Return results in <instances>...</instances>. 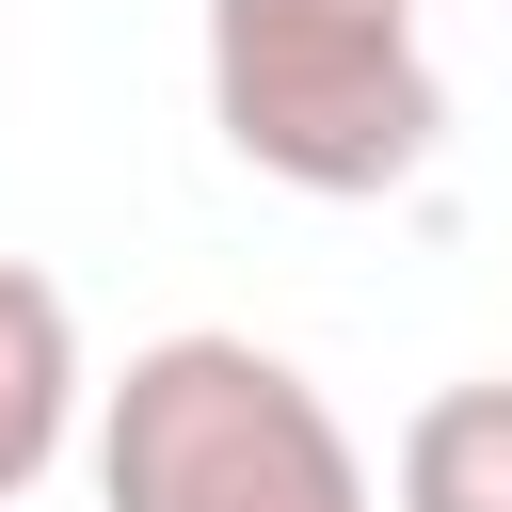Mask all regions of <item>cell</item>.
Wrapping results in <instances>:
<instances>
[{
    "label": "cell",
    "mask_w": 512,
    "mask_h": 512,
    "mask_svg": "<svg viewBox=\"0 0 512 512\" xmlns=\"http://www.w3.org/2000/svg\"><path fill=\"white\" fill-rule=\"evenodd\" d=\"M400 512H512V368H480V384H432L416 416H400Z\"/></svg>",
    "instance_id": "obj_4"
},
{
    "label": "cell",
    "mask_w": 512,
    "mask_h": 512,
    "mask_svg": "<svg viewBox=\"0 0 512 512\" xmlns=\"http://www.w3.org/2000/svg\"><path fill=\"white\" fill-rule=\"evenodd\" d=\"M208 128L320 208H368L400 176H432L448 144V80L416 0H208Z\"/></svg>",
    "instance_id": "obj_2"
},
{
    "label": "cell",
    "mask_w": 512,
    "mask_h": 512,
    "mask_svg": "<svg viewBox=\"0 0 512 512\" xmlns=\"http://www.w3.org/2000/svg\"><path fill=\"white\" fill-rule=\"evenodd\" d=\"M96 432V368H80V304L32 272V256H0V512L64 464Z\"/></svg>",
    "instance_id": "obj_3"
},
{
    "label": "cell",
    "mask_w": 512,
    "mask_h": 512,
    "mask_svg": "<svg viewBox=\"0 0 512 512\" xmlns=\"http://www.w3.org/2000/svg\"><path fill=\"white\" fill-rule=\"evenodd\" d=\"M96 512H384L368 448L336 432V400L272 352V336H144L96 384Z\"/></svg>",
    "instance_id": "obj_1"
}]
</instances>
